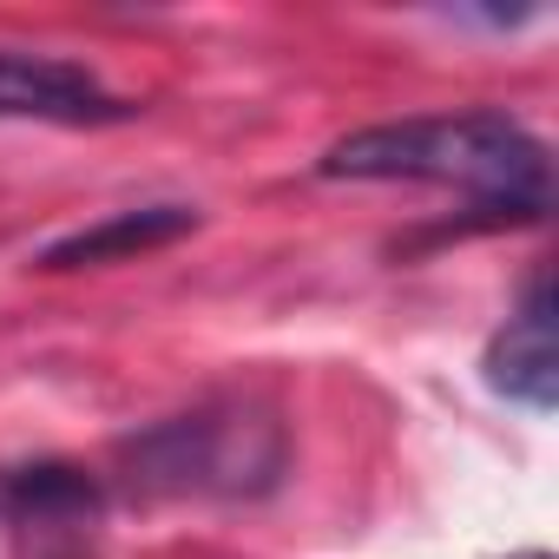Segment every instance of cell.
Returning <instances> with one entry per match:
<instances>
[{
    "mask_svg": "<svg viewBox=\"0 0 559 559\" xmlns=\"http://www.w3.org/2000/svg\"><path fill=\"white\" fill-rule=\"evenodd\" d=\"M323 178H415L454 185L507 217L546 211V145L507 112H428V119H382L336 139L317 165Z\"/></svg>",
    "mask_w": 559,
    "mask_h": 559,
    "instance_id": "1",
    "label": "cell"
},
{
    "mask_svg": "<svg viewBox=\"0 0 559 559\" xmlns=\"http://www.w3.org/2000/svg\"><path fill=\"white\" fill-rule=\"evenodd\" d=\"M290 448L263 408H198L132 441V467L158 493H263L276 487Z\"/></svg>",
    "mask_w": 559,
    "mask_h": 559,
    "instance_id": "2",
    "label": "cell"
},
{
    "mask_svg": "<svg viewBox=\"0 0 559 559\" xmlns=\"http://www.w3.org/2000/svg\"><path fill=\"white\" fill-rule=\"evenodd\" d=\"M0 119H47V126H106L132 119L126 99H112L86 67L60 53L0 47Z\"/></svg>",
    "mask_w": 559,
    "mask_h": 559,
    "instance_id": "3",
    "label": "cell"
},
{
    "mask_svg": "<svg viewBox=\"0 0 559 559\" xmlns=\"http://www.w3.org/2000/svg\"><path fill=\"white\" fill-rule=\"evenodd\" d=\"M487 389L546 415L559 402V336H552V284L533 276V290L520 304V317H507V330L487 343Z\"/></svg>",
    "mask_w": 559,
    "mask_h": 559,
    "instance_id": "4",
    "label": "cell"
},
{
    "mask_svg": "<svg viewBox=\"0 0 559 559\" xmlns=\"http://www.w3.org/2000/svg\"><path fill=\"white\" fill-rule=\"evenodd\" d=\"M198 230V211L191 204H139V211H112L60 243H47L34 257V270H93V263H119V257H139V250H158L171 237Z\"/></svg>",
    "mask_w": 559,
    "mask_h": 559,
    "instance_id": "5",
    "label": "cell"
}]
</instances>
